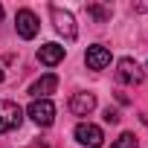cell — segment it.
Segmentation results:
<instances>
[{
    "instance_id": "6da1fadb",
    "label": "cell",
    "mask_w": 148,
    "mask_h": 148,
    "mask_svg": "<svg viewBox=\"0 0 148 148\" xmlns=\"http://www.w3.org/2000/svg\"><path fill=\"white\" fill-rule=\"evenodd\" d=\"M21 122H23V110L18 102H9V99L0 102V134H9V131L21 128Z\"/></svg>"
},
{
    "instance_id": "7a4b0ae2",
    "label": "cell",
    "mask_w": 148,
    "mask_h": 148,
    "mask_svg": "<svg viewBox=\"0 0 148 148\" xmlns=\"http://www.w3.org/2000/svg\"><path fill=\"white\" fill-rule=\"evenodd\" d=\"M142 79H145V73L134 58H122L116 64V82L119 84H142Z\"/></svg>"
},
{
    "instance_id": "3957f363",
    "label": "cell",
    "mask_w": 148,
    "mask_h": 148,
    "mask_svg": "<svg viewBox=\"0 0 148 148\" xmlns=\"http://www.w3.org/2000/svg\"><path fill=\"white\" fill-rule=\"evenodd\" d=\"M26 113H29V119H32L35 125L47 128V125H52V119H55V105H52L49 99H35V102L26 108Z\"/></svg>"
},
{
    "instance_id": "277c9868",
    "label": "cell",
    "mask_w": 148,
    "mask_h": 148,
    "mask_svg": "<svg viewBox=\"0 0 148 148\" xmlns=\"http://www.w3.org/2000/svg\"><path fill=\"white\" fill-rule=\"evenodd\" d=\"M76 139H79L82 145H87V148H102V145H105V134H102V128L93 125V122H79V125H76Z\"/></svg>"
},
{
    "instance_id": "5b68a950",
    "label": "cell",
    "mask_w": 148,
    "mask_h": 148,
    "mask_svg": "<svg viewBox=\"0 0 148 148\" xmlns=\"http://www.w3.org/2000/svg\"><path fill=\"white\" fill-rule=\"evenodd\" d=\"M15 29H18V35L21 38H35L38 35V29H41V23H38V18H35V12H29V9H21L18 15H15Z\"/></svg>"
},
{
    "instance_id": "8992f818",
    "label": "cell",
    "mask_w": 148,
    "mask_h": 148,
    "mask_svg": "<svg viewBox=\"0 0 148 148\" xmlns=\"http://www.w3.org/2000/svg\"><path fill=\"white\" fill-rule=\"evenodd\" d=\"M49 15H52V21H55V29H58L67 41L76 38V21H73L70 12H64L61 6H49Z\"/></svg>"
},
{
    "instance_id": "52a82bcc",
    "label": "cell",
    "mask_w": 148,
    "mask_h": 148,
    "mask_svg": "<svg viewBox=\"0 0 148 148\" xmlns=\"http://www.w3.org/2000/svg\"><path fill=\"white\" fill-rule=\"evenodd\" d=\"M84 61H87V67H90V70H105V67L110 64V49H108V47H102V44H93V47H87Z\"/></svg>"
},
{
    "instance_id": "ba28073f",
    "label": "cell",
    "mask_w": 148,
    "mask_h": 148,
    "mask_svg": "<svg viewBox=\"0 0 148 148\" xmlns=\"http://www.w3.org/2000/svg\"><path fill=\"white\" fill-rule=\"evenodd\" d=\"M38 61H41L44 67L61 64V61H64V47H61V44H44V47L38 49Z\"/></svg>"
},
{
    "instance_id": "9c48e42d",
    "label": "cell",
    "mask_w": 148,
    "mask_h": 148,
    "mask_svg": "<svg viewBox=\"0 0 148 148\" xmlns=\"http://www.w3.org/2000/svg\"><path fill=\"white\" fill-rule=\"evenodd\" d=\"M55 87H58V76H55V73H47V76H41V79L29 87V93H32L35 99H47Z\"/></svg>"
},
{
    "instance_id": "30bf717a",
    "label": "cell",
    "mask_w": 148,
    "mask_h": 148,
    "mask_svg": "<svg viewBox=\"0 0 148 148\" xmlns=\"http://www.w3.org/2000/svg\"><path fill=\"white\" fill-rule=\"evenodd\" d=\"M93 108H96V96L93 93H76V96L70 99V110L76 113V116H87Z\"/></svg>"
},
{
    "instance_id": "8fae6325",
    "label": "cell",
    "mask_w": 148,
    "mask_h": 148,
    "mask_svg": "<svg viewBox=\"0 0 148 148\" xmlns=\"http://www.w3.org/2000/svg\"><path fill=\"white\" fill-rule=\"evenodd\" d=\"M110 148H136V136H134V134H122Z\"/></svg>"
},
{
    "instance_id": "7c38bea8",
    "label": "cell",
    "mask_w": 148,
    "mask_h": 148,
    "mask_svg": "<svg viewBox=\"0 0 148 148\" xmlns=\"http://www.w3.org/2000/svg\"><path fill=\"white\" fill-rule=\"evenodd\" d=\"M90 15L99 18V21H108V18H110V9H105V6H90Z\"/></svg>"
},
{
    "instance_id": "4fadbf2b",
    "label": "cell",
    "mask_w": 148,
    "mask_h": 148,
    "mask_svg": "<svg viewBox=\"0 0 148 148\" xmlns=\"http://www.w3.org/2000/svg\"><path fill=\"white\" fill-rule=\"evenodd\" d=\"M105 122H119V113L108 108V110H105Z\"/></svg>"
},
{
    "instance_id": "5bb4252c",
    "label": "cell",
    "mask_w": 148,
    "mask_h": 148,
    "mask_svg": "<svg viewBox=\"0 0 148 148\" xmlns=\"http://www.w3.org/2000/svg\"><path fill=\"white\" fill-rule=\"evenodd\" d=\"M0 82H3V70H0Z\"/></svg>"
},
{
    "instance_id": "9a60e30c",
    "label": "cell",
    "mask_w": 148,
    "mask_h": 148,
    "mask_svg": "<svg viewBox=\"0 0 148 148\" xmlns=\"http://www.w3.org/2000/svg\"><path fill=\"white\" fill-rule=\"evenodd\" d=\"M0 18H3V6H0Z\"/></svg>"
}]
</instances>
